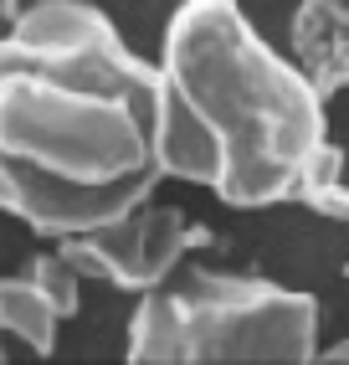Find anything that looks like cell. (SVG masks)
<instances>
[{
  "instance_id": "6da1fadb",
  "label": "cell",
  "mask_w": 349,
  "mask_h": 365,
  "mask_svg": "<svg viewBox=\"0 0 349 365\" xmlns=\"http://www.w3.org/2000/svg\"><path fill=\"white\" fill-rule=\"evenodd\" d=\"M165 180L160 67L88 0H31L0 31V211L72 237Z\"/></svg>"
},
{
  "instance_id": "7a4b0ae2",
  "label": "cell",
  "mask_w": 349,
  "mask_h": 365,
  "mask_svg": "<svg viewBox=\"0 0 349 365\" xmlns=\"http://www.w3.org/2000/svg\"><path fill=\"white\" fill-rule=\"evenodd\" d=\"M329 98L236 0H185L160 52V160L226 206H278L329 139Z\"/></svg>"
},
{
  "instance_id": "3957f363",
  "label": "cell",
  "mask_w": 349,
  "mask_h": 365,
  "mask_svg": "<svg viewBox=\"0 0 349 365\" xmlns=\"http://www.w3.org/2000/svg\"><path fill=\"white\" fill-rule=\"evenodd\" d=\"M318 304L298 288L252 273L180 262L165 283L144 288L129 319V360L195 365V360H313Z\"/></svg>"
},
{
  "instance_id": "277c9868",
  "label": "cell",
  "mask_w": 349,
  "mask_h": 365,
  "mask_svg": "<svg viewBox=\"0 0 349 365\" xmlns=\"http://www.w3.org/2000/svg\"><path fill=\"white\" fill-rule=\"evenodd\" d=\"M211 242L216 237L201 222H190L180 206H160L149 196L134 211L113 216V222L57 237V247L88 283H113L123 294H144V288L165 283L185 262V252L211 247Z\"/></svg>"
},
{
  "instance_id": "5b68a950",
  "label": "cell",
  "mask_w": 349,
  "mask_h": 365,
  "mask_svg": "<svg viewBox=\"0 0 349 365\" xmlns=\"http://www.w3.org/2000/svg\"><path fill=\"white\" fill-rule=\"evenodd\" d=\"M288 46L323 98H339L349 88V0H303L293 11Z\"/></svg>"
},
{
  "instance_id": "8992f818",
  "label": "cell",
  "mask_w": 349,
  "mask_h": 365,
  "mask_svg": "<svg viewBox=\"0 0 349 365\" xmlns=\"http://www.w3.org/2000/svg\"><path fill=\"white\" fill-rule=\"evenodd\" d=\"M57 324L62 314L46 304V294L26 278H0V334H16L31 355H52L57 350Z\"/></svg>"
},
{
  "instance_id": "52a82bcc",
  "label": "cell",
  "mask_w": 349,
  "mask_h": 365,
  "mask_svg": "<svg viewBox=\"0 0 349 365\" xmlns=\"http://www.w3.org/2000/svg\"><path fill=\"white\" fill-rule=\"evenodd\" d=\"M303 211L323 216V222H344L349 227V185H344V150L334 139H323V150L308 160L303 170V185L293 196Z\"/></svg>"
},
{
  "instance_id": "ba28073f",
  "label": "cell",
  "mask_w": 349,
  "mask_h": 365,
  "mask_svg": "<svg viewBox=\"0 0 349 365\" xmlns=\"http://www.w3.org/2000/svg\"><path fill=\"white\" fill-rule=\"evenodd\" d=\"M26 278L46 294V304H52L62 319H72V314L83 309V283H88V278L62 257V247H57V252H36V257L26 262Z\"/></svg>"
},
{
  "instance_id": "9c48e42d",
  "label": "cell",
  "mask_w": 349,
  "mask_h": 365,
  "mask_svg": "<svg viewBox=\"0 0 349 365\" xmlns=\"http://www.w3.org/2000/svg\"><path fill=\"white\" fill-rule=\"evenodd\" d=\"M313 360H323V365H339V360H349V339H339V345H318V355Z\"/></svg>"
},
{
  "instance_id": "30bf717a",
  "label": "cell",
  "mask_w": 349,
  "mask_h": 365,
  "mask_svg": "<svg viewBox=\"0 0 349 365\" xmlns=\"http://www.w3.org/2000/svg\"><path fill=\"white\" fill-rule=\"evenodd\" d=\"M16 16H21V0H0V31H11Z\"/></svg>"
},
{
  "instance_id": "8fae6325",
  "label": "cell",
  "mask_w": 349,
  "mask_h": 365,
  "mask_svg": "<svg viewBox=\"0 0 349 365\" xmlns=\"http://www.w3.org/2000/svg\"><path fill=\"white\" fill-rule=\"evenodd\" d=\"M0 360H6V345H0Z\"/></svg>"
},
{
  "instance_id": "7c38bea8",
  "label": "cell",
  "mask_w": 349,
  "mask_h": 365,
  "mask_svg": "<svg viewBox=\"0 0 349 365\" xmlns=\"http://www.w3.org/2000/svg\"><path fill=\"white\" fill-rule=\"evenodd\" d=\"M344 278H349V262H344Z\"/></svg>"
}]
</instances>
